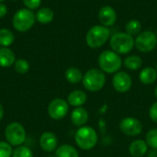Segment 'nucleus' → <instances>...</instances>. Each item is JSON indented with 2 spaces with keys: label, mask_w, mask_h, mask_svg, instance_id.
Masks as SVG:
<instances>
[{
  "label": "nucleus",
  "mask_w": 157,
  "mask_h": 157,
  "mask_svg": "<svg viewBox=\"0 0 157 157\" xmlns=\"http://www.w3.org/2000/svg\"><path fill=\"white\" fill-rule=\"evenodd\" d=\"M16 62L14 52L8 47H0V66L7 68L12 66Z\"/></svg>",
  "instance_id": "4468645a"
},
{
  "label": "nucleus",
  "mask_w": 157,
  "mask_h": 157,
  "mask_svg": "<svg viewBox=\"0 0 157 157\" xmlns=\"http://www.w3.org/2000/svg\"><path fill=\"white\" fill-rule=\"evenodd\" d=\"M110 30L102 25H95L89 29L86 36V41L88 47L98 49L102 47L109 39Z\"/></svg>",
  "instance_id": "f257e3e1"
},
{
  "label": "nucleus",
  "mask_w": 157,
  "mask_h": 157,
  "mask_svg": "<svg viewBox=\"0 0 157 157\" xmlns=\"http://www.w3.org/2000/svg\"><path fill=\"white\" fill-rule=\"evenodd\" d=\"M7 14V7L5 4L0 3V18L4 17Z\"/></svg>",
  "instance_id": "7c9ffc66"
},
{
  "label": "nucleus",
  "mask_w": 157,
  "mask_h": 157,
  "mask_svg": "<svg viewBox=\"0 0 157 157\" xmlns=\"http://www.w3.org/2000/svg\"><path fill=\"white\" fill-rule=\"evenodd\" d=\"M156 71H157V67H156Z\"/></svg>",
  "instance_id": "58836bf2"
},
{
  "label": "nucleus",
  "mask_w": 157,
  "mask_h": 157,
  "mask_svg": "<svg viewBox=\"0 0 157 157\" xmlns=\"http://www.w3.org/2000/svg\"><path fill=\"white\" fill-rule=\"evenodd\" d=\"M55 157H79V154L74 146L63 144L55 150Z\"/></svg>",
  "instance_id": "aec40b11"
},
{
  "label": "nucleus",
  "mask_w": 157,
  "mask_h": 157,
  "mask_svg": "<svg viewBox=\"0 0 157 157\" xmlns=\"http://www.w3.org/2000/svg\"><path fill=\"white\" fill-rule=\"evenodd\" d=\"M71 121L74 125L81 127L84 126L88 121V113L86 109L78 107L75 109L71 114Z\"/></svg>",
  "instance_id": "2eb2a0df"
},
{
  "label": "nucleus",
  "mask_w": 157,
  "mask_h": 157,
  "mask_svg": "<svg viewBox=\"0 0 157 157\" xmlns=\"http://www.w3.org/2000/svg\"><path fill=\"white\" fill-rule=\"evenodd\" d=\"M148 157H157V149H152L148 152Z\"/></svg>",
  "instance_id": "2f4dec72"
},
{
  "label": "nucleus",
  "mask_w": 157,
  "mask_h": 157,
  "mask_svg": "<svg viewBox=\"0 0 157 157\" xmlns=\"http://www.w3.org/2000/svg\"><path fill=\"white\" fill-rule=\"evenodd\" d=\"M3 117H4V109H3V107H2V105L0 103V121L3 119Z\"/></svg>",
  "instance_id": "473e14b6"
},
{
  "label": "nucleus",
  "mask_w": 157,
  "mask_h": 157,
  "mask_svg": "<svg viewBox=\"0 0 157 157\" xmlns=\"http://www.w3.org/2000/svg\"><path fill=\"white\" fill-rule=\"evenodd\" d=\"M121 131L128 136H138L143 132V124L135 118L128 117L123 119L120 123Z\"/></svg>",
  "instance_id": "9d476101"
},
{
  "label": "nucleus",
  "mask_w": 157,
  "mask_h": 157,
  "mask_svg": "<svg viewBox=\"0 0 157 157\" xmlns=\"http://www.w3.org/2000/svg\"><path fill=\"white\" fill-rule=\"evenodd\" d=\"M126 32L131 36H137L142 31V24L138 19H131L125 26Z\"/></svg>",
  "instance_id": "b1692460"
},
{
  "label": "nucleus",
  "mask_w": 157,
  "mask_h": 157,
  "mask_svg": "<svg viewBox=\"0 0 157 157\" xmlns=\"http://www.w3.org/2000/svg\"><path fill=\"white\" fill-rule=\"evenodd\" d=\"M156 45V35L151 30H144L136 36L135 47L142 52H150L155 49Z\"/></svg>",
  "instance_id": "6e6552de"
},
{
  "label": "nucleus",
  "mask_w": 157,
  "mask_h": 157,
  "mask_svg": "<svg viewBox=\"0 0 157 157\" xmlns=\"http://www.w3.org/2000/svg\"><path fill=\"white\" fill-rule=\"evenodd\" d=\"M98 64L100 70L107 74H113L119 72L122 65V60L117 52L107 50L100 53L98 57Z\"/></svg>",
  "instance_id": "f03ea898"
},
{
  "label": "nucleus",
  "mask_w": 157,
  "mask_h": 157,
  "mask_svg": "<svg viewBox=\"0 0 157 157\" xmlns=\"http://www.w3.org/2000/svg\"><path fill=\"white\" fill-rule=\"evenodd\" d=\"M75 140L78 147L83 150H90L94 148L98 143V134L97 132L88 126L81 127L77 130Z\"/></svg>",
  "instance_id": "423d86ee"
},
{
  "label": "nucleus",
  "mask_w": 157,
  "mask_h": 157,
  "mask_svg": "<svg viewBox=\"0 0 157 157\" xmlns=\"http://www.w3.org/2000/svg\"><path fill=\"white\" fill-rule=\"evenodd\" d=\"M155 35H156V38H157V29H156V32H155Z\"/></svg>",
  "instance_id": "c9c22d12"
},
{
  "label": "nucleus",
  "mask_w": 157,
  "mask_h": 157,
  "mask_svg": "<svg viewBox=\"0 0 157 157\" xmlns=\"http://www.w3.org/2000/svg\"><path fill=\"white\" fill-rule=\"evenodd\" d=\"M146 144L152 149H157V129H152L147 132Z\"/></svg>",
  "instance_id": "bb28decb"
},
{
  "label": "nucleus",
  "mask_w": 157,
  "mask_h": 157,
  "mask_svg": "<svg viewBox=\"0 0 157 157\" xmlns=\"http://www.w3.org/2000/svg\"><path fill=\"white\" fill-rule=\"evenodd\" d=\"M87 96L86 94L82 90H75L71 92L67 97V103L70 106L78 108L82 105H84L86 102Z\"/></svg>",
  "instance_id": "dca6fc26"
},
{
  "label": "nucleus",
  "mask_w": 157,
  "mask_h": 157,
  "mask_svg": "<svg viewBox=\"0 0 157 157\" xmlns=\"http://www.w3.org/2000/svg\"><path fill=\"white\" fill-rule=\"evenodd\" d=\"M4 1H5V0H0V3H3Z\"/></svg>",
  "instance_id": "f704fd0d"
},
{
  "label": "nucleus",
  "mask_w": 157,
  "mask_h": 157,
  "mask_svg": "<svg viewBox=\"0 0 157 157\" xmlns=\"http://www.w3.org/2000/svg\"><path fill=\"white\" fill-rule=\"evenodd\" d=\"M12 157H33V153L30 148L20 145L13 150Z\"/></svg>",
  "instance_id": "a878e982"
},
{
  "label": "nucleus",
  "mask_w": 157,
  "mask_h": 157,
  "mask_svg": "<svg viewBox=\"0 0 157 157\" xmlns=\"http://www.w3.org/2000/svg\"><path fill=\"white\" fill-rule=\"evenodd\" d=\"M15 40L14 33L8 29H0V46L9 47Z\"/></svg>",
  "instance_id": "4be33fe9"
},
{
  "label": "nucleus",
  "mask_w": 157,
  "mask_h": 157,
  "mask_svg": "<svg viewBox=\"0 0 157 157\" xmlns=\"http://www.w3.org/2000/svg\"><path fill=\"white\" fill-rule=\"evenodd\" d=\"M109 44L113 52L118 54H126L133 49L135 40L127 32H118L111 36Z\"/></svg>",
  "instance_id": "7ed1b4c3"
},
{
  "label": "nucleus",
  "mask_w": 157,
  "mask_h": 157,
  "mask_svg": "<svg viewBox=\"0 0 157 157\" xmlns=\"http://www.w3.org/2000/svg\"><path fill=\"white\" fill-rule=\"evenodd\" d=\"M149 116L154 122L157 123V101L151 106L150 111H149Z\"/></svg>",
  "instance_id": "c756f323"
},
{
  "label": "nucleus",
  "mask_w": 157,
  "mask_h": 157,
  "mask_svg": "<svg viewBox=\"0 0 157 157\" xmlns=\"http://www.w3.org/2000/svg\"><path fill=\"white\" fill-rule=\"evenodd\" d=\"M84 87L91 92H97L103 88L106 84V75L100 69L92 68L88 70L83 77Z\"/></svg>",
  "instance_id": "39448f33"
},
{
  "label": "nucleus",
  "mask_w": 157,
  "mask_h": 157,
  "mask_svg": "<svg viewBox=\"0 0 157 157\" xmlns=\"http://www.w3.org/2000/svg\"><path fill=\"white\" fill-rule=\"evenodd\" d=\"M12 1H16V0H12Z\"/></svg>",
  "instance_id": "e433bc0d"
},
{
  "label": "nucleus",
  "mask_w": 157,
  "mask_h": 157,
  "mask_svg": "<svg viewBox=\"0 0 157 157\" xmlns=\"http://www.w3.org/2000/svg\"><path fill=\"white\" fill-rule=\"evenodd\" d=\"M35 21L36 17L32 10L21 8L14 14L12 25L16 30L19 32H26L33 27Z\"/></svg>",
  "instance_id": "20e7f679"
},
{
  "label": "nucleus",
  "mask_w": 157,
  "mask_h": 157,
  "mask_svg": "<svg viewBox=\"0 0 157 157\" xmlns=\"http://www.w3.org/2000/svg\"><path fill=\"white\" fill-rule=\"evenodd\" d=\"M155 98H157V86H155Z\"/></svg>",
  "instance_id": "72a5a7b5"
},
{
  "label": "nucleus",
  "mask_w": 157,
  "mask_h": 157,
  "mask_svg": "<svg viewBox=\"0 0 157 157\" xmlns=\"http://www.w3.org/2000/svg\"><path fill=\"white\" fill-rule=\"evenodd\" d=\"M29 63L27 60L25 59H18V60H16L15 63H14V68H15V71L17 73V74H20V75H24L26 73L29 72Z\"/></svg>",
  "instance_id": "393cba45"
},
{
  "label": "nucleus",
  "mask_w": 157,
  "mask_h": 157,
  "mask_svg": "<svg viewBox=\"0 0 157 157\" xmlns=\"http://www.w3.org/2000/svg\"><path fill=\"white\" fill-rule=\"evenodd\" d=\"M22 1L26 8L30 9V10L37 9L41 5V0H22Z\"/></svg>",
  "instance_id": "c85d7f7f"
},
{
  "label": "nucleus",
  "mask_w": 157,
  "mask_h": 157,
  "mask_svg": "<svg viewBox=\"0 0 157 157\" xmlns=\"http://www.w3.org/2000/svg\"><path fill=\"white\" fill-rule=\"evenodd\" d=\"M40 145L44 152L52 153L57 149L58 139L53 132H43L40 137Z\"/></svg>",
  "instance_id": "ddd939ff"
},
{
  "label": "nucleus",
  "mask_w": 157,
  "mask_h": 157,
  "mask_svg": "<svg viewBox=\"0 0 157 157\" xmlns=\"http://www.w3.org/2000/svg\"><path fill=\"white\" fill-rule=\"evenodd\" d=\"M83 73L76 67H70L65 72V78L70 84H78L83 80Z\"/></svg>",
  "instance_id": "412c9836"
},
{
  "label": "nucleus",
  "mask_w": 157,
  "mask_h": 157,
  "mask_svg": "<svg viewBox=\"0 0 157 157\" xmlns=\"http://www.w3.org/2000/svg\"><path fill=\"white\" fill-rule=\"evenodd\" d=\"M69 111V104L62 98L52 100L48 106V115L55 121L63 119Z\"/></svg>",
  "instance_id": "1a4fd4ad"
},
{
  "label": "nucleus",
  "mask_w": 157,
  "mask_h": 157,
  "mask_svg": "<svg viewBox=\"0 0 157 157\" xmlns=\"http://www.w3.org/2000/svg\"><path fill=\"white\" fill-rule=\"evenodd\" d=\"M5 137L10 145L20 146L26 141L25 128L18 122H11L5 130Z\"/></svg>",
  "instance_id": "0eeeda50"
},
{
  "label": "nucleus",
  "mask_w": 157,
  "mask_h": 157,
  "mask_svg": "<svg viewBox=\"0 0 157 157\" xmlns=\"http://www.w3.org/2000/svg\"><path fill=\"white\" fill-rule=\"evenodd\" d=\"M115 1H118V0H115Z\"/></svg>",
  "instance_id": "4c0bfd02"
},
{
  "label": "nucleus",
  "mask_w": 157,
  "mask_h": 157,
  "mask_svg": "<svg viewBox=\"0 0 157 157\" xmlns=\"http://www.w3.org/2000/svg\"><path fill=\"white\" fill-rule=\"evenodd\" d=\"M36 20L40 24H49L53 20L54 13L49 7H40L35 14Z\"/></svg>",
  "instance_id": "6ab92c4d"
},
{
  "label": "nucleus",
  "mask_w": 157,
  "mask_h": 157,
  "mask_svg": "<svg viewBox=\"0 0 157 157\" xmlns=\"http://www.w3.org/2000/svg\"><path fill=\"white\" fill-rule=\"evenodd\" d=\"M148 151V145L144 140H136L130 145V154L132 157H143Z\"/></svg>",
  "instance_id": "f3484780"
},
{
  "label": "nucleus",
  "mask_w": 157,
  "mask_h": 157,
  "mask_svg": "<svg viewBox=\"0 0 157 157\" xmlns=\"http://www.w3.org/2000/svg\"><path fill=\"white\" fill-rule=\"evenodd\" d=\"M98 20L102 26L107 28L111 27L117 20V14L115 9L110 6H103L98 11Z\"/></svg>",
  "instance_id": "f8f14e48"
},
{
  "label": "nucleus",
  "mask_w": 157,
  "mask_h": 157,
  "mask_svg": "<svg viewBox=\"0 0 157 157\" xmlns=\"http://www.w3.org/2000/svg\"><path fill=\"white\" fill-rule=\"evenodd\" d=\"M12 154V145H10L7 142L0 141V157H11Z\"/></svg>",
  "instance_id": "cd10ccee"
},
{
  "label": "nucleus",
  "mask_w": 157,
  "mask_h": 157,
  "mask_svg": "<svg viewBox=\"0 0 157 157\" xmlns=\"http://www.w3.org/2000/svg\"><path fill=\"white\" fill-rule=\"evenodd\" d=\"M140 81L144 85H152L156 81L157 71L153 67H146L140 72Z\"/></svg>",
  "instance_id": "a211bd4d"
},
{
  "label": "nucleus",
  "mask_w": 157,
  "mask_h": 157,
  "mask_svg": "<svg viewBox=\"0 0 157 157\" xmlns=\"http://www.w3.org/2000/svg\"><path fill=\"white\" fill-rule=\"evenodd\" d=\"M123 63H124L125 67L132 71L138 70L143 65V60L138 55H130L125 58Z\"/></svg>",
  "instance_id": "5701e85b"
},
{
  "label": "nucleus",
  "mask_w": 157,
  "mask_h": 157,
  "mask_svg": "<svg viewBox=\"0 0 157 157\" xmlns=\"http://www.w3.org/2000/svg\"><path fill=\"white\" fill-rule=\"evenodd\" d=\"M132 78L125 72H117L112 78V85L116 91L120 93L128 92L132 87Z\"/></svg>",
  "instance_id": "9b49d317"
}]
</instances>
